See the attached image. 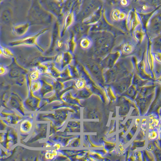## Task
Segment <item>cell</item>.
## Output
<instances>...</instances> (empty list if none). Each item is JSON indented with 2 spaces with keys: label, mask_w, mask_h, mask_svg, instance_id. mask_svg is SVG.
Segmentation results:
<instances>
[{
  "label": "cell",
  "mask_w": 161,
  "mask_h": 161,
  "mask_svg": "<svg viewBox=\"0 0 161 161\" xmlns=\"http://www.w3.org/2000/svg\"><path fill=\"white\" fill-rule=\"evenodd\" d=\"M63 45V42L60 36L59 22L57 21H56L53 28L51 45L46 52V54L47 55L52 54L56 50L57 51L61 48Z\"/></svg>",
  "instance_id": "cell-3"
},
{
  "label": "cell",
  "mask_w": 161,
  "mask_h": 161,
  "mask_svg": "<svg viewBox=\"0 0 161 161\" xmlns=\"http://www.w3.org/2000/svg\"><path fill=\"white\" fill-rule=\"evenodd\" d=\"M132 50H133V48H132L131 45L129 44H126L124 46L123 51L124 53L128 54V53H130L132 51Z\"/></svg>",
  "instance_id": "cell-12"
},
{
  "label": "cell",
  "mask_w": 161,
  "mask_h": 161,
  "mask_svg": "<svg viewBox=\"0 0 161 161\" xmlns=\"http://www.w3.org/2000/svg\"><path fill=\"white\" fill-rule=\"evenodd\" d=\"M73 15L72 14H67V15L64 18L63 21V26L62 30L60 32V36L63 37L65 34L66 30L68 27L71 25L73 21Z\"/></svg>",
  "instance_id": "cell-5"
},
{
  "label": "cell",
  "mask_w": 161,
  "mask_h": 161,
  "mask_svg": "<svg viewBox=\"0 0 161 161\" xmlns=\"http://www.w3.org/2000/svg\"><path fill=\"white\" fill-rule=\"evenodd\" d=\"M90 43L89 40L86 38L83 39L80 42V45L83 48H87L90 45Z\"/></svg>",
  "instance_id": "cell-13"
},
{
  "label": "cell",
  "mask_w": 161,
  "mask_h": 161,
  "mask_svg": "<svg viewBox=\"0 0 161 161\" xmlns=\"http://www.w3.org/2000/svg\"><path fill=\"white\" fill-rule=\"evenodd\" d=\"M63 56V53H60L55 56V58L54 59V61L57 63H61L62 60Z\"/></svg>",
  "instance_id": "cell-15"
},
{
  "label": "cell",
  "mask_w": 161,
  "mask_h": 161,
  "mask_svg": "<svg viewBox=\"0 0 161 161\" xmlns=\"http://www.w3.org/2000/svg\"><path fill=\"white\" fill-rule=\"evenodd\" d=\"M143 8L144 10H146L147 8V7L146 6H144L143 7Z\"/></svg>",
  "instance_id": "cell-21"
},
{
  "label": "cell",
  "mask_w": 161,
  "mask_h": 161,
  "mask_svg": "<svg viewBox=\"0 0 161 161\" xmlns=\"http://www.w3.org/2000/svg\"><path fill=\"white\" fill-rule=\"evenodd\" d=\"M32 127V124L28 120H25L21 124V129L22 133H27L29 132Z\"/></svg>",
  "instance_id": "cell-6"
},
{
  "label": "cell",
  "mask_w": 161,
  "mask_h": 161,
  "mask_svg": "<svg viewBox=\"0 0 161 161\" xmlns=\"http://www.w3.org/2000/svg\"><path fill=\"white\" fill-rule=\"evenodd\" d=\"M0 47H1V52H2V54L4 57H6V58H11L15 57L12 51L8 48L3 47L1 44H0Z\"/></svg>",
  "instance_id": "cell-7"
},
{
  "label": "cell",
  "mask_w": 161,
  "mask_h": 161,
  "mask_svg": "<svg viewBox=\"0 0 161 161\" xmlns=\"http://www.w3.org/2000/svg\"><path fill=\"white\" fill-rule=\"evenodd\" d=\"M157 136V134L156 132H152L149 133V137L150 139H156Z\"/></svg>",
  "instance_id": "cell-18"
},
{
  "label": "cell",
  "mask_w": 161,
  "mask_h": 161,
  "mask_svg": "<svg viewBox=\"0 0 161 161\" xmlns=\"http://www.w3.org/2000/svg\"><path fill=\"white\" fill-rule=\"evenodd\" d=\"M1 55H2V52H1V47H0V56Z\"/></svg>",
  "instance_id": "cell-22"
},
{
  "label": "cell",
  "mask_w": 161,
  "mask_h": 161,
  "mask_svg": "<svg viewBox=\"0 0 161 161\" xmlns=\"http://www.w3.org/2000/svg\"><path fill=\"white\" fill-rule=\"evenodd\" d=\"M30 25V23L28 22L25 24L14 26L13 27V32L16 36H22L28 31Z\"/></svg>",
  "instance_id": "cell-4"
},
{
  "label": "cell",
  "mask_w": 161,
  "mask_h": 161,
  "mask_svg": "<svg viewBox=\"0 0 161 161\" xmlns=\"http://www.w3.org/2000/svg\"><path fill=\"white\" fill-rule=\"evenodd\" d=\"M119 14H120V12L118 10H115L113 13V17L114 19L115 20L118 19Z\"/></svg>",
  "instance_id": "cell-17"
},
{
  "label": "cell",
  "mask_w": 161,
  "mask_h": 161,
  "mask_svg": "<svg viewBox=\"0 0 161 161\" xmlns=\"http://www.w3.org/2000/svg\"><path fill=\"white\" fill-rule=\"evenodd\" d=\"M57 152L55 150H53L47 152L46 153L45 157L47 159H51L54 158V157L57 156Z\"/></svg>",
  "instance_id": "cell-11"
},
{
  "label": "cell",
  "mask_w": 161,
  "mask_h": 161,
  "mask_svg": "<svg viewBox=\"0 0 161 161\" xmlns=\"http://www.w3.org/2000/svg\"><path fill=\"white\" fill-rule=\"evenodd\" d=\"M125 17V14L124 13H122L119 14V18L120 19H123Z\"/></svg>",
  "instance_id": "cell-19"
},
{
  "label": "cell",
  "mask_w": 161,
  "mask_h": 161,
  "mask_svg": "<svg viewBox=\"0 0 161 161\" xmlns=\"http://www.w3.org/2000/svg\"><path fill=\"white\" fill-rule=\"evenodd\" d=\"M3 1L4 0H0V4H1V3H2Z\"/></svg>",
  "instance_id": "cell-23"
},
{
  "label": "cell",
  "mask_w": 161,
  "mask_h": 161,
  "mask_svg": "<svg viewBox=\"0 0 161 161\" xmlns=\"http://www.w3.org/2000/svg\"><path fill=\"white\" fill-rule=\"evenodd\" d=\"M127 1L126 0H121V4L123 5H127Z\"/></svg>",
  "instance_id": "cell-20"
},
{
  "label": "cell",
  "mask_w": 161,
  "mask_h": 161,
  "mask_svg": "<svg viewBox=\"0 0 161 161\" xmlns=\"http://www.w3.org/2000/svg\"><path fill=\"white\" fill-rule=\"evenodd\" d=\"M76 87L78 89H82L85 86V82L84 80H77L75 83Z\"/></svg>",
  "instance_id": "cell-14"
},
{
  "label": "cell",
  "mask_w": 161,
  "mask_h": 161,
  "mask_svg": "<svg viewBox=\"0 0 161 161\" xmlns=\"http://www.w3.org/2000/svg\"><path fill=\"white\" fill-rule=\"evenodd\" d=\"M41 87V83L39 81H34L31 85V90L33 92L37 91Z\"/></svg>",
  "instance_id": "cell-10"
},
{
  "label": "cell",
  "mask_w": 161,
  "mask_h": 161,
  "mask_svg": "<svg viewBox=\"0 0 161 161\" xmlns=\"http://www.w3.org/2000/svg\"><path fill=\"white\" fill-rule=\"evenodd\" d=\"M70 60V56L69 53H63L62 60L63 66H64L68 64Z\"/></svg>",
  "instance_id": "cell-9"
},
{
  "label": "cell",
  "mask_w": 161,
  "mask_h": 161,
  "mask_svg": "<svg viewBox=\"0 0 161 161\" xmlns=\"http://www.w3.org/2000/svg\"><path fill=\"white\" fill-rule=\"evenodd\" d=\"M54 16L51 13L38 6L30 8L27 19L30 25H47L52 23Z\"/></svg>",
  "instance_id": "cell-1"
},
{
  "label": "cell",
  "mask_w": 161,
  "mask_h": 161,
  "mask_svg": "<svg viewBox=\"0 0 161 161\" xmlns=\"http://www.w3.org/2000/svg\"><path fill=\"white\" fill-rule=\"evenodd\" d=\"M40 77V73L38 70L36 69L31 72L29 75L30 80H36Z\"/></svg>",
  "instance_id": "cell-8"
},
{
  "label": "cell",
  "mask_w": 161,
  "mask_h": 161,
  "mask_svg": "<svg viewBox=\"0 0 161 161\" xmlns=\"http://www.w3.org/2000/svg\"><path fill=\"white\" fill-rule=\"evenodd\" d=\"M8 68L5 66L1 64L0 65V76L5 75L8 72Z\"/></svg>",
  "instance_id": "cell-16"
},
{
  "label": "cell",
  "mask_w": 161,
  "mask_h": 161,
  "mask_svg": "<svg viewBox=\"0 0 161 161\" xmlns=\"http://www.w3.org/2000/svg\"><path fill=\"white\" fill-rule=\"evenodd\" d=\"M48 28L44 29L35 35L28 36L20 39L15 40L8 43V45L10 47H16L19 46H25L28 47H35L40 51L43 52L44 49L40 47L38 44V39L40 36L47 32Z\"/></svg>",
  "instance_id": "cell-2"
}]
</instances>
